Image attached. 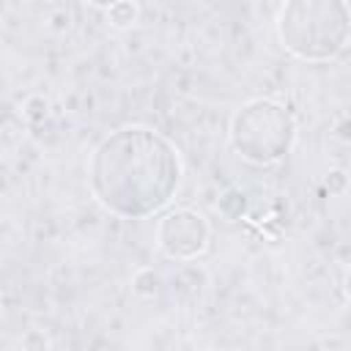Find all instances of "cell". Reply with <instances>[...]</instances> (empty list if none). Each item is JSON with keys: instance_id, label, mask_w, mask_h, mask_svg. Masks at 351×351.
Listing matches in <instances>:
<instances>
[{"instance_id": "cell-1", "label": "cell", "mask_w": 351, "mask_h": 351, "mask_svg": "<svg viewBox=\"0 0 351 351\" xmlns=\"http://www.w3.org/2000/svg\"><path fill=\"white\" fill-rule=\"evenodd\" d=\"M181 181L176 145L151 126H123L107 134L90 154L88 184L96 203L123 219H145L162 211Z\"/></svg>"}, {"instance_id": "cell-2", "label": "cell", "mask_w": 351, "mask_h": 351, "mask_svg": "<svg viewBox=\"0 0 351 351\" xmlns=\"http://www.w3.org/2000/svg\"><path fill=\"white\" fill-rule=\"evenodd\" d=\"M274 27L293 58L326 63L348 44V5L346 0H285Z\"/></svg>"}, {"instance_id": "cell-3", "label": "cell", "mask_w": 351, "mask_h": 351, "mask_svg": "<svg viewBox=\"0 0 351 351\" xmlns=\"http://www.w3.org/2000/svg\"><path fill=\"white\" fill-rule=\"evenodd\" d=\"M228 140L241 159L252 165H274L291 151L296 121L291 110L274 99H250L233 112Z\"/></svg>"}, {"instance_id": "cell-4", "label": "cell", "mask_w": 351, "mask_h": 351, "mask_svg": "<svg viewBox=\"0 0 351 351\" xmlns=\"http://www.w3.org/2000/svg\"><path fill=\"white\" fill-rule=\"evenodd\" d=\"M156 244L173 261H192L208 247V222L195 208H173L156 222Z\"/></svg>"}, {"instance_id": "cell-5", "label": "cell", "mask_w": 351, "mask_h": 351, "mask_svg": "<svg viewBox=\"0 0 351 351\" xmlns=\"http://www.w3.org/2000/svg\"><path fill=\"white\" fill-rule=\"evenodd\" d=\"M107 16H110V22H112L115 27H129V25H134V19H137V5H134L132 0H118L115 5L107 8Z\"/></svg>"}, {"instance_id": "cell-6", "label": "cell", "mask_w": 351, "mask_h": 351, "mask_svg": "<svg viewBox=\"0 0 351 351\" xmlns=\"http://www.w3.org/2000/svg\"><path fill=\"white\" fill-rule=\"evenodd\" d=\"M85 3H90V5H99V8H110V5H115L118 0H85Z\"/></svg>"}]
</instances>
